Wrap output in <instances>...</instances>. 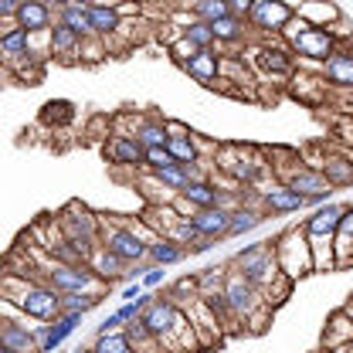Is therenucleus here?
<instances>
[{"label": "nucleus", "instance_id": "16", "mask_svg": "<svg viewBox=\"0 0 353 353\" xmlns=\"http://www.w3.org/2000/svg\"><path fill=\"white\" fill-rule=\"evenodd\" d=\"M350 343H353V319L343 312V309L330 312L326 330H323V353L343 350V347H350Z\"/></svg>", "mask_w": 353, "mask_h": 353}, {"label": "nucleus", "instance_id": "35", "mask_svg": "<svg viewBox=\"0 0 353 353\" xmlns=\"http://www.w3.org/2000/svg\"><path fill=\"white\" fill-rule=\"evenodd\" d=\"M224 275H228V268H221V265L201 268V272H197V296H201V299H211V296L224 292Z\"/></svg>", "mask_w": 353, "mask_h": 353}, {"label": "nucleus", "instance_id": "18", "mask_svg": "<svg viewBox=\"0 0 353 353\" xmlns=\"http://www.w3.org/2000/svg\"><path fill=\"white\" fill-rule=\"evenodd\" d=\"M296 17L306 21L309 28H323V31H333L340 24V7L336 3H319V0H306V3H296Z\"/></svg>", "mask_w": 353, "mask_h": 353}, {"label": "nucleus", "instance_id": "13", "mask_svg": "<svg viewBox=\"0 0 353 353\" xmlns=\"http://www.w3.org/2000/svg\"><path fill=\"white\" fill-rule=\"evenodd\" d=\"M102 157H105L112 167H130V170H139V167H143V146H139L132 136H123V132H112V136L102 143Z\"/></svg>", "mask_w": 353, "mask_h": 353}, {"label": "nucleus", "instance_id": "21", "mask_svg": "<svg viewBox=\"0 0 353 353\" xmlns=\"http://www.w3.org/2000/svg\"><path fill=\"white\" fill-rule=\"evenodd\" d=\"M54 21L65 24V28H72L82 41L95 38L92 34V21H88V3H82V0H75V3H54Z\"/></svg>", "mask_w": 353, "mask_h": 353}, {"label": "nucleus", "instance_id": "15", "mask_svg": "<svg viewBox=\"0 0 353 353\" xmlns=\"http://www.w3.org/2000/svg\"><path fill=\"white\" fill-rule=\"evenodd\" d=\"M176 201H183V204L190 208V214H194V211H211V208H218V201H221L218 180H190V183L180 190Z\"/></svg>", "mask_w": 353, "mask_h": 353}, {"label": "nucleus", "instance_id": "26", "mask_svg": "<svg viewBox=\"0 0 353 353\" xmlns=\"http://www.w3.org/2000/svg\"><path fill=\"white\" fill-rule=\"evenodd\" d=\"M187 259V248H180L170 238H153L150 241V252H146V262L157 265V268H170V265H180Z\"/></svg>", "mask_w": 353, "mask_h": 353}, {"label": "nucleus", "instance_id": "51", "mask_svg": "<svg viewBox=\"0 0 353 353\" xmlns=\"http://www.w3.org/2000/svg\"><path fill=\"white\" fill-rule=\"evenodd\" d=\"M17 7H21V0H0V21H14Z\"/></svg>", "mask_w": 353, "mask_h": 353}, {"label": "nucleus", "instance_id": "44", "mask_svg": "<svg viewBox=\"0 0 353 353\" xmlns=\"http://www.w3.org/2000/svg\"><path fill=\"white\" fill-rule=\"evenodd\" d=\"M167 51H170V58H174V61L180 65V68H187V65H190V61H194V58L201 54V51H197L194 44L187 41V38H180V41H174L170 48H167Z\"/></svg>", "mask_w": 353, "mask_h": 353}, {"label": "nucleus", "instance_id": "46", "mask_svg": "<svg viewBox=\"0 0 353 353\" xmlns=\"http://www.w3.org/2000/svg\"><path fill=\"white\" fill-rule=\"evenodd\" d=\"M31 336H34V347H38V353H48V340H51V323H34V326H31Z\"/></svg>", "mask_w": 353, "mask_h": 353}, {"label": "nucleus", "instance_id": "19", "mask_svg": "<svg viewBox=\"0 0 353 353\" xmlns=\"http://www.w3.org/2000/svg\"><path fill=\"white\" fill-rule=\"evenodd\" d=\"M0 347L10 353H38L34 336H31V326L28 323H17V319H0Z\"/></svg>", "mask_w": 353, "mask_h": 353}, {"label": "nucleus", "instance_id": "2", "mask_svg": "<svg viewBox=\"0 0 353 353\" xmlns=\"http://www.w3.org/2000/svg\"><path fill=\"white\" fill-rule=\"evenodd\" d=\"M54 224H58V231L65 234V241H72V248H75L85 262L95 255V248H99V231H102V214H95L82 201H68V204L54 214Z\"/></svg>", "mask_w": 353, "mask_h": 353}, {"label": "nucleus", "instance_id": "43", "mask_svg": "<svg viewBox=\"0 0 353 353\" xmlns=\"http://www.w3.org/2000/svg\"><path fill=\"white\" fill-rule=\"evenodd\" d=\"M333 252H336V272L350 268L353 265V238L350 234L336 231V234H333Z\"/></svg>", "mask_w": 353, "mask_h": 353}, {"label": "nucleus", "instance_id": "6", "mask_svg": "<svg viewBox=\"0 0 353 353\" xmlns=\"http://www.w3.org/2000/svg\"><path fill=\"white\" fill-rule=\"evenodd\" d=\"M282 41L289 44V51H292L296 61H312V65H319V68H323V65L330 61V54L343 44L336 31H323V28H306V31H299V34H285Z\"/></svg>", "mask_w": 353, "mask_h": 353}, {"label": "nucleus", "instance_id": "41", "mask_svg": "<svg viewBox=\"0 0 353 353\" xmlns=\"http://www.w3.org/2000/svg\"><path fill=\"white\" fill-rule=\"evenodd\" d=\"M105 296L92 292V296H61V312H75V316H85L95 306H102Z\"/></svg>", "mask_w": 353, "mask_h": 353}, {"label": "nucleus", "instance_id": "17", "mask_svg": "<svg viewBox=\"0 0 353 353\" xmlns=\"http://www.w3.org/2000/svg\"><path fill=\"white\" fill-rule=\"evenodd\" d=\"M190 224H194V231H197L204 241H221V238H228L231 214H228V211H221V208H211V211H194V214H190Z\"/></svg>", "mask_w": 353, "mask_h": 353}, {"label": "nucleus", "instance_id": "24", "mask_svg": "<svg viewBox=\"0 0 353 353\" xmlns=\"http://www.w3.org/2000/svg\"><path fill=\"white\" fill-rule=\"evenodd\" d=\"M183 72H187L194 82H201L204 88H218V82H221V54L218 51H201Z\"/></svg>", "mask_w": 353, "mask_h": 353}, {"label": "nucleus", "instance_id": "57", "mask_svg": "<svg viewBox=\"0 0 353 353\" xmlns=\"http://www.w3.org/2000/svg\"><path fill=\"white\" fill-rule=\"evenodd\" d=\"M0 353H10V350H3V347H0Z\"/></svg>", "mask_w": 353, "mask_h": 353}, {"label": "nucleus", "instance_id": "48", "mask_svg": "<svg viewBox=\"0 0 353 353\" xmlns=\"http://www.w3.org/2000/svg\"><path fill=\"white\" fill-rule=\"evenodd\" d=\"M167 136H170V139H194L190 126L180 123V119H167Z\"/></svg>", "mask_w": 353, "mask_h": 353}, {"label": "nucleus", "instance_id": "54", "mask_svg": "<svg viewBox=\"0 0 353 353\" xmlns=\"http://www.w3.org/2000/svg\"><path fill=\"white\" fill-rule=\"evenodd\" d=\"M211 248H214V241H197L187 255H204V252H211Z\"/></svg>", "mask_w": 353, "mask_h": 353}, {"label": "nucleus", "instance_id": "27", "mask_svg": "<svg viewBox=\"0 0 353 353\" xmlns=\"http://www.w3.org/2000/svg\"><path fill=\"white\" fill-rule=\"evenodd\" d=\"M285 187L289 190H296L299 197H312V194H319V190H326L330 183H326V176L323 170H316V167H299L296 174L285 180Z\"/></svg>", "mask_w": 353, "mask_h": 353}, {"label": "nucleus", "instance_id": "4", "mask_svg": "<svg viewBox=\"0 0 353 353\" xmlns=\"http://www.w3.org/2000/svg\"><path fill=\"white\" fill-rule=\"evenodd\" d=\"M99 245L109 248L116 259H123L126 265L146 262V252H150V241H143L139 231L132 228V221H123L119 214H102Z\"/></svg>", "mask_w": 353, "mask_h": 353}, {"label": "nucleus", "instance_id": "23", "mask_svg": "<svg viewBox=\"0 0 353 353\" xmlns=\"http://www.w3.org/2000/svg\"><path fill=\"white\" fill-rule=\"evenodd\" d=\"M88 268H92L105 285L123 282V279H126V272H130V265L123 262V259H116V255H112L109 248H102V245H99V248H95V255L88 259Z\"/></svg>", "mask_w": 353, "mask_h": 353}, {"label": "nucleus", "instance_id": "28", "mask_svg": "<svg viewBox=\"0 0 353 353\" xmlns=\"http://www.w3.org/2000/svg\"><path fill=\"white\" fill-rule=\"evenodd\" d=\"M309 252H312V272H336V252H333V238L326 234H306Z\"/></svg>", "mask_w": 353, "mask_h": 353}, {"label": "nucleus", "instance_id": "52", "mask_svg": "<svg viewBox=\"0 0 353 353\" xmlns=\"http://www.w3.org/2000/svg\"><path fill=\"white\" fill-rule=\"evenodd\" d=\"M340 231L353 238V204H347V208H343V221H340Z\"/></svg>", "mask_w": 353, "mask_h": 353}, {"label": "nucleus", "instance_id": "22", "mask_svg": "<svg viewBox=\"0 0 353 353\" xmlns=\"http://www.w3.org/2000/svg\"><path fill=\"white\" fill-rule=\"evenodd\" d=\"M343 208H347V204H326V208H316V211L303 221V231H306V234H326V238H333V234L340 231Z\"/></svg>", "mask_w": 353, "mask_h": 353}, {"label": "nucleus", "instance_id": "42", "mask_svg": "<svg viewBox=\"0 0 353 353\" xmlns=\"http://www.w3.org/2000/svg\"><path fill=\"white\" fill-rule=\"evenodd\" d=\"M143 167H146V174H160V170H170V167H180V163L163 146V150H143Z\"/></svg>", "mask_w": 353, "mask_h": 353}, {"label": "nucleus", "instance_id": "11", "mask_svg": "<svg viewBox=\"0 0 353 353\" xmlns=\"http://www.w3.org/2000/svg\"><path fill=\"white\" fill-rule=\"evenodd\" d=\"M319 75H323L326 85L336 88V92H353V48L350 44H340L330 54V61L319 68Z\"/></svg>", "mask_w": 353, "mask_h": 353}, {"label": "nucleus", "instance_id": "49", "mask_svg": "<svg viewBox=\"0 0 353 353\" xmlns=\"http://www.w3.org/2000/svg\"><path fill=\"white\" fill-rule=\"evenodd\" d=\"M228 10L234 21H245L248 24V10H252V0H228Z\"/></svg>", "mask_w": 353, "mask_h": 353}, {"label": "nucleus", "instance_id": "14", "mask_svg": "<svg viewBox=\"0 0 353 353\" xmlns=\"http://www.w3.org/2000/svg\"><path fill=\"white\" fill-rule=\"evenodd\" d=\"M17 28L28 31V34H48L54 28V7L41 3V0H21L17 7Z\"/></svg>", "mask_w": 353, "mask_h": 353}, {"label": "nucleus", "instance_id": "25", "mask_svg": "<svg viewBox=\"0 0 353 353\" xmlns=\"http://www.w3.org/2000/svg\"><path fill=\"white\" fill-rule=\"evenodd\" d=\"M88 21H92V34L102 38V41L116 38V31H119V24H123L116 3H88Z\"/></svg>", "mask_w": 353, "mask_h": 353}, {"label": "nucleus", "instance_id": "40", "mask_svg": "<svg viewBox=\"0 0 353 353\" xmlns=\"http://www.w3.org/2000/svg\"><path fill=\"white\" fill-rule=\"evenodd\" d=\"M109 58V48H105V41L102 38H85L82 41V48H79V65H102Z\"/></svg>", "mask_w": 353, "mask_h": 353}, {"label": "nucleus", "instance_id": "7", "mask_svg": "<svg viewBox=\"0 0 353 353\" xmlns=\"http://www.w3.org/2000/svg\"><path fill=\"white\" fill-rule=\"evenodd\" d=\"M292 17H296V7L285 0H252L248 28L259 31L262 41H268V38H282V31L289 28Z\"/></svg>", "mask_w": 353, "mask_h": 353}, {"label": "nucleus", "instance_id": "38", "mask_svg": "<svg viewBox=\"0 0 353 353\" xmlns=\"http://www.w3.org/2000/svg\"><path fill=\"white\" fill-rule=\"evenodd\" d=\"M167 150H170V157H174L180 167H197V163H201V146H197V139H170Z\"/></svg>", "mask_w": 353, "mask_h": 353}, {"label": "nucleus", "instance_id": "50", "mask_svg": "<svg viewBox=\"0 0 353 353\" xmlns=\"http://www.w3.org/2000/svg\"><path fill=\"white\" fill-rule=\"evenodd\" d=\"M116 330H123V323H119V316H116V312H109V316L95 326V336H105V333H116Z\"/></svg>", "mask_w": 353, "mask_h": 353}, {"label": "nucleus", "instance_id": "34", "mask_svg": "<svg viewBox=\"0 0 353 353\" xmlns=\"http://www.w3.org/2000/svg\"><path fill=\"white\" fill-rule=\"evenodd\" d=\"M82 319H85V316H75V312H61V316H58V319L51 323V340H48V353L58 350V347H61V343H65V340H68V336H72V333H75L79 326H82Z\"/></svg>", "mask_w": 353, "mask_h": 353}, {"label": "nucleus", "instance_id": "8", "mask_svg": "<svg viewBox=\"0 0 353 353\" xmlns=\"http://www.w3.org/2000/svg\"><path fill=\"white\" fill-rule=\"evenodd\" d=\"M224 299H228V309H231V316L238 319V326H245V319L252 316V312H259L265 306L262 292L231 265L228 268V275H224Z\"/></svg>", "mask_w": 353, "mask_h": 353}, {"label": "nucleus", "instance_id": "1", "mask_svg": "<svg viewBox=\"0 0 353 353\" xmlns=\"http://www.w3.org/2000/svg\"><path fill=\"white\" fill-rule=\"evenodd\" d=\"M0 299L17 306L24 312V319H34V323H54L61 316V296L51 285L34 282L21 272H0Z\"/></svg>", "mask_w": 353, "mask_h": 353}, {"label": "nucleus", "instance_id": "30", "mask_svg": "<svg viewBox=\"0 0 353 353\" xmlns=\"http://www.w3.org/2000/svg\"><path fill=\"white\" fill-rule=\"evenodd\" d=\"M31 54V34L28 31H14V34H7V38H0V61H7V65H17L21 58H28Z\"/></svg>", "mask_w": 353, "mask_h": 353}, {"label": "nucleus", "instance_id": "20", "mask_svg": "<svg viewBox=\"0 0 353 353\" xmlns=\"http://www.w3.org/2000/svg\"><path fill=\"white\" fill-rule=\"evenodd\" d=\"M79 48H82V38L72 28L54 21V28H51V58L61 61V65H79Z\"/></svg>", "mask_w": 353, "mask_h": 353}, {"label": "nucleus", "instance_id": "10", "mask_svg": "<svg viewBox=\"0 0 353 353\" xmlns=\"http://www.w3.org/2000/svg\"><path fill=\"white\" fill-rule=\"evenodd\" d=\"M176 316H180V309L174 306V303H167L163 296H157V303L150 309H143V326L150 330V336L163 347L170 336H174V326H176Z\"/></svg>", "mask_w": 353, "mask_h": 353}, {"label": "nucleus", "instance_id": "5", "mask_svg": "<svg viewBox=\"0 0 353 353\" xmlns=\"http://www.w3.org/2000/svg\"><path fill=\"white\" fill-rule=\"evenodd\" d=\"M275 259L285 279H303L312 275V252H309V238L303 231V224H289L285 231L275 234Z\"/></svg>", "mask_w": 353, "mask_h": 353}, {"label": "nucleus", "instance_id": "45", "mask_svg": "<svg viewBox=\"0 0 353 353\" xmlns=\"http://www.w3.org/2000/svg\"><path fill=\"white\" fill-rule=\"evenodd\" d=\"M268 319H272V309H268V306H262V309H259V312H252V316L245 319V326H241V333L248 330V333H255V336H259V333H265V326H268Z\"/></svg>", "mask_w": 353, "mask_h": 353}, {"label": "nucleus", "instance_id": "47", "mask_svg": "<svg viewBox=\"0 0 353 353\" xmlns=\"http://www.w3.org/2000/svg\"><path fill=\"white\" fill-rule=\"evenodd\" d=\"M163 282H167V272H163V268H157V265H153V268L139 279V285H143V289H160Z\"/></svg>", "mask_w": 353, "mask_h": 353}, {"label": "nucleus", "instance_id": "29", "mask_svg": "<svg viewBox=\"0 0 353 353\" xmlns=\"http://www.w3.org/2000/svg\"><path fill=\"white\" fill-rule=\"evenodd\" d=\"M323 176L326 183L336 190V187H350L353 183V160L350 157H323Z\"/></svg>", "mask_w": 353, "mask_h": 353}, {"label": "nucleus", "instance_id": "53", "mask_svg": "<svg viewBox=\"0 0 353 353\" xmlns=\"http://www.w3.org/2000/svg\"><path fill=\"white\" fill-rule=\"evenodd\" d=\"M143 292H146V289H143L139 282H132V285H126V289H123V299H126V303H136Z\"/></svg>", "mask_w": 353, "mask_h": 353}, {"label": "nucleus", "instance_id": "36", "mask_svg": "<svg viewBox=\"0 0 353 353\" xmlns=\"http://www.w3.org/2000/svg\"><path fill=\"white\" fill-rule=\"evenodd\" d=\"M187 14H190L194 21H204V24H218L221 17H228L231 10H228V0H194V3L187 7Z\"/></svg>", "mask_w": 353, "mask_h": 353}, {"label": "nucleus", "instance_id": "12", "mask_svg": "<svg viewBox=\"0 0 353 353\" xmlns=\"http://www.w3.org/2000/svg\"><path fill=\"white\" fill-rule=\"evenodd\" d=\"M259 204H262V214H296V211L306 208V197H299V194L289 190L282 180H275V183L262 187Z\"/></svg>", "mask_w": 353, "mask_h": 353}, {"label": "nucleus", "instance_id": "31", "mask_svg": "<svg viewBox=\"0 0 353 353\" xmlns=\"http://www.w3.org/2000/svg\"><path fill=\"white\" fill-rule=\"evenodd\" d=\"M72 119H75V105H72L68 99H51V102H44L41 123L48 130H61V126H68Z\"/></svg>", "mask_w": 353, "mask_h": 353}, {"label": "nucleus", "instance_id": "55", "mask_svg": "<svg viewBox=\"0 0 353 353\" xmlns=\"http://www.w3.org/2000/svg\"><path fill=\"white\" fill-rule=\"evenodd\" d=\"M343 312H347V316L353 319V303H347V306H343Z\"/></svg>", "mask_w": 353, "mask_h": 353}, {"label": "nucleus", "instance_id": "9", "mask_svg": "<svg viewBox=\"0 0 353 353\" xmlns=\"http://www.w3.org/2000/svg\"><path fill=\"white\" fill-rule=\"evenodd\" d=\"M252 54H255V68H262L265 75H275V79H292L296 75V58H292L289 44L282 38L259 41V48Z\"/></svg>", "mask_w": 353, "mask_h": 353}, {"label": "nucleus", "instance_id": "37", "mask_svg": "<svg viewBox=\"0 0 353 353\" xmlns=\"http://www.w3.org/2000/svg\"><path fill=\"white\" fill-rule=\"evenodd\" d=\"M183 38L194 44L197 51H214V48H218V38H214L211 24H204V21H194V17H190V24H183Z\"/></svg>", "mask_w": 353, "mask_h": 353}, {"label": "nucleus", "instance_id": "56", "mask_svg": "<svg viewBox=\"0 0 353 353\" xmlns=\"http://www.w3.org/2000/svg\"><path fill=\"white\" fill-rule=\"evenodd\" d=\"M75 353H95V350H92V347H79V350H75Z\"/></svg>", "mask_w": 353, "mask_h": 353}, {"label": "nucleus", "instance_id": "39", "mask_svg": "<svg viewBox=\"0 0 353 353\" xmlns=\"http://www.w3.org/2000/svg\"><path fill=\"white\" fill-rule=\"evenodd\" d=\"M92 350L95 353H136L126 336V330H116V333H105V336H95L92 340Z\"/></svg>", "mask_w": 353, "mask_h": 353}, {"label": "nucleus", "instance_id": "33", "mask_svg": "<svg viewBox=\"0 0 353 353\" xmlns=\"http://www.w3.org/2000/svg\"><path fill=\"white\" fill-rule=\"evenodd\" d=\"M265 221V214L259 208H238L234 214H231V228H228V238H245V234H252L259 224Z\"/></svg>", "mask_w": 353, "mask_h": 353}, {"label": "nucleus", "instance_id": "32", "mask_svg": "<svg viewBox=\"0 0 353 353\" xmlns=\"http://www.w3.org/2000/svg\"><path fill=\"white\" fill-rule=\"evenodd\" d=\"M211 31H214V38H218V48L221 44L248 41V24H245V21H234L231 14H228V17H221L218 24H211Z\"/></svg>", "mask_w": 353, "mask_h": 353}, {"label": "nucleus", "instance_id": "3", "mask_svg": "<svg viewBox=\"0 0 353 353\" xmlns=\"http://www.w3.org/2000/svg\"><path fill=\"white\" fill-rule=\"evenodd\" d=\"M234 268L259 289V292H268L279 279H282V268H279V259H275V238H265V241H255V245H245L238 255H234Z\"/></svg>", "mask_w": 353, "mask_h": 353}]
</instances>
